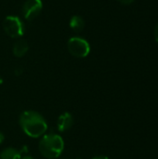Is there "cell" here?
<instances>
[{
  "label": "cell",
  "instance_id": "cell-1",
  "mask_svg": "<svg viewBox=\"0 0 158 159\" xmlns=\"http://www.w3.org/2000/svg\"><path fill=\"white\" fill-rule=\"evenodd\" d=\"M20 125L24 133L31 138H39L47 130L46 119L35 111H25L20 116Z\"/></svg>",
  "mask_w": 158,
  "mask_h": 159
},
{
  "label": "cell",
  "instance_id": "cell-2",
  "mask_svg": "<svg viewBox=\"0 0 158 159\" xmlns=\"http://www.w3.org/2000/svg\"><path fill=\"white\" fill-rule=\"evenodd\" d=\"M38 149L44 157L57 158L61 155L64 149V142L58 134H46L40 140Z\"/></svg>",
  "mask_w": 158,
  "mask_h": 159
},
{
  "label": "cell",
  "instance_id": "cell-3",
  "mask_svg": "<svg viewBox=\"0 0 158 159\" xmlns=\"http://www.w3.org/2000/svg\"><path fill=\"white\" fill-rule=\"evenodd\" d=\"M67 48L69 52L76 58H86L90 52L89 43L78 36L72 37L68 40Z\"/></svg>",
  "mask_w": 158,
  "mask_h": 159
},
{
  "label": "cell",
  "instance_id": "cell-4",
  "mask_svg": "<svg viewBox=\"0 0 158 159\" xmlns=\"http://www.w3.org/2000/svg\"><path fill=\"white\" fill-rule=\"evenodd\" d=\"M4 31L12 38L20 37L24 34V24L17 16H7L3 21Z\"/></svg>",
  "mask_w": 158,
  "mask_h": 159
},
{
  "label": "cell",
  "instance_id": "cell-5",
  "mask_svg": "<svg viewBox=\"0 0 158 159\" xmlns=\"http://www.w3.org/2000/svg\"><path fill=\"white\" fill-rule=\"evenodd\" d=\"M42 8V0H26L22 6V14L27 20H33L40 14Z\"/></svg>",
  "mask_w": 158,
  "mask_h": 159
},
{
  "label": "cell",
  "instance_id": "cell-6",
  "mask_svg": "<svg viewBox=\"0 0 158 159\" xmlns=\"http://www.w3.org/2000/svg\"><path fill=\"white\" fill-rule=\"evenodd\" d=\"M73 124H74V117L70 113H63L59 116L57 121V127L61 132L69 130L72 128Z\"/></svg>",
  "mask_w": 158,
  "mask_h": 159
},
{
  "label": "cell",
  "instance_id": "cell-7",
  "mask_svg": "<svg viewBox=\"0 0 158 159\" xmlns=\"http://www.w3.org/2000/svg\"><path fill=\"white\" fill-rule=\"evenodd\" d=\"M29 49V45L27 43L26 40H23V39H20V40H18L14 46H13V54L14 56L18 57V58H20L22 56H24L27 51Z\"/></svg>",
  "mask_w": 158,
  "mask_h": 159
},
{
  "label": "cell",
  "instance_id": "cell-8",
  "mask_svg": "<svg viewBox=\"0 0 158 159\" xmlns=\"http://www.w3.org/2000/svg\"><path fill=\"white\" fill-rule=\"evenodd\" d=\"M21 153L12 147L4 149L0 154V159H20Z\"/></svg>",
  "mask_w": 158,
  "mask_h": 159
},
{
  "label": "cell",
  "instance_id": "cell-9",
  "mask_svg": "<svg viewBox=\"0 0 158 159\" xmlns=\"http://www.w3.org/2000/svg\"><path fill=\"white\" fill-rule=\"evenodd\" d=\"M69 25H70V27L74 31L80 32L84 28V26H85V21H84L82 17H80L78 15H74V16H73L71 18Z\"/></svg>",
  "mask_w": 158,
  "mask_h": 159
},
{
  "label": "cell",
  "instance_id": "cell-10",
  "mask_svg": "<svg viewBox=\"0 0 158 159\" xmlns=\"http://www.w3.org/2000/svg\"><path fill=\"white\" fill-rule=\"evenodd\" d=\"M119 3H121L122 5H130L131 3H133L135 0H117Z\"/></svg>",
  "mask_w": 158,
  "mask_h": 159
},
{
  "label": "cell",
  "instance_id": "cell-11",
  "mask_svg": "<svg viewBox=\"0 0 158 159\" xmlns=\"http://www.w3.org/2000/svg\"><path fill=\"white\" fill-rule=\"evenodd\" d=\"M155 38L156 42H158V24L156 26V29H155Z\"/></svg>",
  "mask_w": 158,
  "mask_h": 159
},
{
  "label": "cell",
  "instance_id": "cell-12",
  "mask_svg": "<svg viewBox=\"0 0 158 159\" xmlns=\"http://www.w3.org/2000/svg\"><path fill=\"white\" fill-rule=\"evenodd\" d=\"M92 159H109L108 157H105V156H99V157H95Z\"/></svg>",
  "mask_w": 158,
  "mask_h": 159
},
{
  "label": "cell",
  "instance_id": "cell-13",
  "mask_svg": "<svg viewBox=\"0 0 158 159\" xmlns=\"http://www.w3.org/2000/svg\"><path fill=\"white\" fill-rule=\"evenodd\" d=\"M4 139H5V137H4V134L2 133V132H0V144L4 142Z\"/></svg>",
  "mask_w": 158,
  "mask_h": 159
},
{
  "label": "cell",
  "instance_id": "cell-14",
  "mask_svg": "<svg viewBox=\"0 0 158 159\" xmlns=\"http://www.w3.org/2000/svg\"><path fill=\"white\" fill-rule=\"evenodd\" d=\"M20 159H34V157H30V156H25V157H23L22 158Z\"/></svg>",
  "mask_w": 158,
  "mask_h": 159
},
{
  "label": "cell",
  "instance_id": "cell-15",
  "mask_svg": "<svg viewBox=\"0 0 158 159\" xmlns=\"http://www.w3.org/2000/svg\"><path fill=\"white\" fill-rule=\"evenodd\" d=\"M2 83H3V79H2V78L0 77V85H1Z\"/></svg>",
  "mask_w": 158,
  "mask_h": 159
},
{
  "label": "cell",
  "instance_id": "cell-16",
  "mask_svg": "<svg viewBox=\"0 0 158 159\" xmlns=\"http://www.w3.org/2000/svg\"><path fill=\"white\" fill-rule=\"evenodd\" d=\"M78 159H79V158H78Z\"/></svg>",
  "mask_w": 158,
  "mask_h": 159
}]
</instances>
